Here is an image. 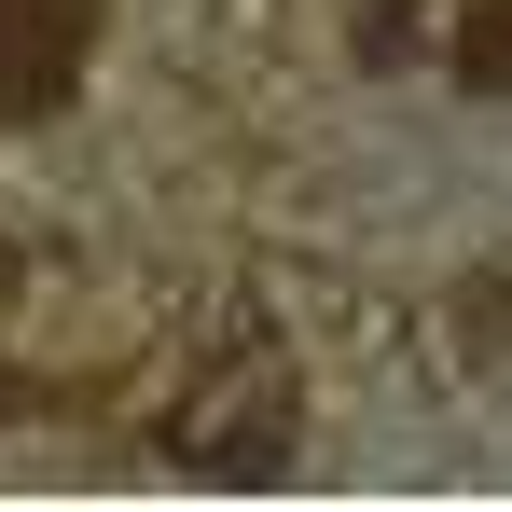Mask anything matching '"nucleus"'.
Segmentation results:
<instances>
[{"instance_id": "nucleus-1", "label": "nucleus", "mask_w": 512, "mask_h": 512, "mask_svg": "<svg viewBox=\"0 0 512 512\" xmlns=\"http://www.w3.org/2000/svg\"><path fill=\"white\" fill-rule=\"evenodd\" d=\"M97 56V0H0V125H56Z\"/></svg>"}, {"instance_id": "nucleus-2", "label": "nucleus", "mask_w": 512, "mask_h": 512, "mask_svg": "<svg viewBox=\"0 0 512 512\" xmlns=\"http://www.w3.org/2000/svg\"><path fill=\"white\" fill-rule=\"evenodd\" d=\"M457 84H471V97H512V0H471V28H457Z\"/></svg>"}, {"instance_id": "nucleus-3", "label": "nucleus", "mask_w": 512, "mask_h": 512, "mask_svg": "<svg viewBox=\"0 0 512 512\" xmlns=\"http://www.w3.org/2000/svg\"><path fill=\"white\" fill-rule=\"evenodd\" d=\"M388 42H416V0H360V56H388Z\"/></svg>"}, {"instance_id": "nucleus-4", "label": "nucleus", "mask_w": 512, "mask_h": 512, "mask_svg": "<svg viewBox=\"0 0 512 512\" xmlns=\"http://www.w3.org/2000/svg\"><path fill=\"white\" fill-rule=\"evenodd\" d=\"M28 402H42V388H28V374H14V360H0V416H28Z\"/></svg>"}]
</instances>
